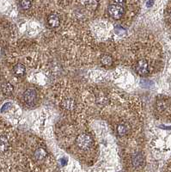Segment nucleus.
<instances>
[{"label": "nucleus", "mask_w": 171, "mask_h": 172, "mask_svg": "<svg viewBox=\"0 0 171 172\" xmlns=\"http://www.w3.org/2000/svg\"><path fill=\"white\" fill-rule=\"evenodd\" d=\"M152 65L146 59H139L135 64V72L140 76H146L151 72Z\"/></svg>", "instance_id": "f257e3e1"}, {"label": "nucleus", "mask_w": 171, "mask_h": 172, "mask_svg": "<svg viewBox=\"0 0 171 172\" xmlns=\"http://www.w3.org/2000/svg\"><path fill=\"white\" fill-rule=\"evenodd\" d=\"M93 143H94L93 139L89 134H86V133H82L77 136L76 139V144L77 147L83 151L90 150L93 146Z\"/></svg>", "instance_id": "f03ea898"}, {"label": "nucleus", "mask_w": 171, "mask_h": 172, "mask_svg": "<svg viewBox=\"0 0 171 172\" xmlns=\"http://www.w3.org/2000/svg\"><path fill=\"white\" fill-rule=\"evenodd\" d=\"M108 12L109 16L113 19H121L125 13V9L123 6L120 4H113L110 5L108 8Z\"/></svg>", "instance_id": "7ed1b4c3"}, {"label": "nucleus", "mask_w": 171, "mask_h": 172, "mask_svg": "<svg viewBox=\"0 0 171 172\" xmlns=\"http://www.w3.org/2000/svg\"><path fill=\"white\" fill-rule=\"evenodd\" d=\"M157 110L159 113L166 114L171 117V99H159L157 103Z\"/></svg>", "instance_id": "20e7f679"}, {"label": "nucleus", "mask_w": 171, "mask_h": 172, "mask_svg": "<svg viewBox=\"0 0 171 172\" xmlns=\"http://www.w3.org/2000/svg\"><path fill=\"white\" fill-rule=\"evenodd\" d=\"M23 102L28 106H33L35 104L37 100V93L34 89H28L23 93Z\"/></svg>", "instance_id": "39448f33"}, {"label": "nucleus", "mask_w": 171, "mask_h": 172, "mask_svg": "<svg viewBox=\"0 0 171 172\" xmlns=\"http://www.w3.org/2000/svg\"><path fill=\"white\" fill-rule=\"evenodd\" d=\"M132 163L134 167H143L144 165V157L141 152H135L132 156Z\"/></svg>", "instance_id": "423d86ee"}, {"label": "nucleus", "mask_w": 171, "mask_h": 172, "mask_svg": "<svg viewBox=\"0 0 171 172\" xmlns=\"http://www.w3.org/2000/svg\"><path fill=\"white\" fill-rule=\"evenodd\" d=\"M47 24L50 28H57L60 24V17L58 14L53 13L48 16L47 17Z\"/></svg>", "instance_id": "0eeeda50"}, {"label": "nucleus", "mask_w": 171, "mask_h": 172, "mask_svg": "<svg viewBox=\"0 0 171 172\" xmlns=\"http://www.w3.org/2000/svg\"><path fill=\"white\" fill-rule=\"evenodd\" d=\"M61 105L63 107L64 109L65 110H68V111H72L74 110L75 108H76V101L73 99V98H71V97H68V98H65V99L62 101L61 103Z\"/></svg>", "instance_id": "6e6552de"}, {"label": "nucleus", "mask_w": 171, "mask_h": 172, "mask_svg": "<svg viewBox=\"0 0 171 172\" xmlns=\"http://www.w3.org/2000/svg\"><path fill=\"white\" fill-rule=\"evenodd\" d=\"M13 72L17 77H23V76L25 75V73H26V67H25V65H23V64H17V65L14 66Z\"/></svg>", "instance_id": "1a4fd4ad"}, {"label": "nucleus", "mask_w": 171, "mask_h": 172, "mask_svg": "<svg viewBox=\"0 0 171 172\" xmlns=\"http://www.w3.org/2000/svg\"><path fill=\"white\" fill-rule=\"evenodd\" d=\"M9 140L4 135H0V153H4L9 149Z\"/></svg>", "instance_id": "9d476101"}, {"label": "nucleus", "mask_w": 171, "mask_h": 172, "mask_svg": "<svg viewBox=\"0 0 171 172\" xmlns=\"http://www.w3.org/2000/svg\"><path fill=\"white\" fill-rule=\"evenodd\" d=\"M128 130H129V127L126 123H121L116 127L117 133L119 134V136H121V137L126 135V133H128Z\"/></svg>", "instance_id": "9b49d317"}, {"label": "nucleus", "mask_w": 171, "mask_h": 172, "mask_svg": "<svg viewBox=\"0 0 171 172\" xmlns=\"http://www.w3.org/2000/svg\"><path fill=\"white\" fill-rule=\"evenodd\" d=\"M34 156H35V159L36 160L41 161V160H43L46 157V151L43 148H39V149H37L35 151Z\"/></svg>", "instance_id": "f8f14e48"}, {"label": "nucleus", "mask_w": 171, "mask_h": 172, "mask_svg": "<svg viewBox=\"0 0 171 172\" xmlns=\"http://www.w3.org/2000/svg\"><path fill=\"white\" fill-rule=\"evenodd\" d=\"M13 85L9 83H5L2 84V91L5 95H10L13 92Z\"/></svg>", "instance_id": "ddd939ff"}, {"label": "nucleus", "mask_w": 171, "mask_h": 172, "mask_svg": "<svg viewBox=\"0 0 171 172\" xmlns=\"http://www.w3.org/2000/svg\"><path fill=\"white\" fill-rule=\"evenodd\" d=\"M85 5L90 10H95L98 6V2L96 0H86Z\"/></svg>", "instance_id": "4468645a"}, {"label": "nucleus", "mask_w": 171, "mask_h": 172, "mask_svg": "<svg viewBox=\"0 0 171 172\" xmlns=\"http://www.w3.org/2000/svg\"><path fill=\"white\" fill-rule=\"evenodd\" d=\"M101 62H102V64L103 65H105V66H109V65H112L113 59L109 55H103V56L101 58Z\"/></svg>", "instance_id": "2eb2a0df"}, {"label": "nucleus", "mask_w": 171, "mask_h": 172, "mask_svg": "<svg viewBox=\"0 0 171 172\" xmlns=\"http://www.w3.org/2000/svg\"><path fill=\"white\" fill-rule=\"evenodd\" d=\"M31 6V0H21L20 1V7L23 9H28Z\"/></svg>", "instance_id": "dca6fc26"}, {"label": "nucleus", "mask_w": 171, "mask_h": 172, "mask_svg": "<svg viewBox=\"0 0 171 172\" xmlns=\"http://www.w3.org/2000/svg\"><path fill=\"white\" fill-rule=\"evenodd\" d=\"M166 22L168 26L169 27V28L171 29V6L168 9L166 14Z\"/></svg>", "instance_id": "f3484780"}, {"label": "nucleus", "mask_w": 171, "mask_h": 172, "mask_svg": "<svg viewBox=\"0 0 171 172\" xmlns=\"http://www.w3.org/2000/svg\"><path fill=\"white\" fill-rule=\"evenodd\" d=\"M10 107H11V104H10V103H5V104L2 107L1 111H2V112H5V111H6V110L9 109V108H10Z\"/></svg>", "instance_id": "a211bd4d"}, {"label": "nucleus", "mask_w": 171, "mask_h": 172, "mask_svg": "<svg viewBox=\"0 0 171 172\" xmlns=\"http://www.w3.org/2000/svg\"><path fill=\"white\" fill-rule=\"evenodd\" d=\"M60 163L62 165H65L67 163V160H66V159H60Z\"/></svg>", "instance_id": "6ab92c4d"}, {"label": "nucleus", "mask_w": 171, "mask_h": 172, "mask_svg": "<svg viewBox=\"0 0 171 172\" xmlns=\"http://www.w3.org/2000/svg\"><path fill=\"white\" fill-rule=\"evenodd\" d=\"M116 4H120V5H121L122 3H124L126 0H113Z\"/></svg>", "instance_id": "aec40b11"}, {"label": "nucleus", "mask_w": 171, "mask_h": 172, "mask_svg": "<svg viewBox=\"0 0 171 172\" xmlns=\"http://www.w3.org/2000/svg\"><path fill=\"white\" fill-rule=\"evenodd\" d=\"M152 4H153V1H152V0H150V1H148V2H147V6H149V7H150V6H151V5H152Z\"/></svg>", "instance_id": "412c9836"}]
</instances>
